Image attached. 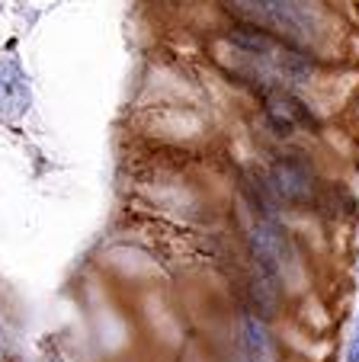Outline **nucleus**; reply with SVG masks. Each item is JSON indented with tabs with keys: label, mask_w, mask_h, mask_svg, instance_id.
Masks as SVG:
<instances>
[{
	"label": "nucleus",
	"mask_w": 359,
	"mask_h": 362,
	"mask_svg": "<svg viewBox=\"0 0 359 362\" xmlns=\"http://www.w3.org/2000/svg\"><path fill=\"white\" fill-rule=\"evenodd\" d=\"M251 250H253L260 276L276 282L285 263V234L273 221H257L251 231Z\"/></svg>",
	"instance_id": "obj_5"
},
{
	"label": "nucleus",
	"mask_w": 359,
	"mask_h": 362,
	"mask_svg": "<svg viewBox=\"0 0 359 362\" xmlns=\"http://www.w3.org/2000/svg\"><path fill=\"white\" fill-rule=\"evenodd\" d=\"M266 119L279 135H295V132H312L314 116L302 100L289 93V90H270L266 96Z\"/></svg>",
	"instance_id": "obj_4"
},
{
	"label": "nucleus",
	"mask_w": 359,
	"mask_h": 362,
	"mask_svg": "<svg viewBox=\"0 0 359 362\" xmlns=\"http://www.w3.org/2000/svg\"><path fill=\"white\" fill-rule=\"evenodd\" d=\"M231 48L241 64H251V77H260L263 83L283 90V83H305L312 77V62L308 55L295 52V48L283 45L276 35L263 33V29H237L228 35Z\"/></svg>",
	"instance_id": "obj_2"
},
{
	"label": "nucleus",
	"mask_w": 359,
	"mask_h": 362,
	"mask_svg": "<svg viewBox=\"0 0 359 362\" xmlns=\"http://www.w3.org/2000/svg\"><path fill=\"white\" fill-rule=\"evenodd\" d=\"M346 362H359V324H356V334H353L350 346H346Z\"/></svg>",
	"instance_id": "obj_7"
},
{
	"label": "nucleus",
	"mask_w": 359,
	"mask_h": 362,
	"mask_svg": "<svg viewBox=\"0 0 359 362\" xmlns=\"http://www.w3.org/2000/svg\"><path fill=\"white\" fill-rule=\"evenodd\" d=\"M270 189L276 199L289 205H305L314 199V170L305 158L298 154H285L270 167Z\"/></svg>",
	"instance_id": "obj_3"
},
{
	"label": "nucleus",
	"mask_w": 359,
	"mask_h": 362,
	"mask_svg": "<svg viewBox=\"0 0 359 362\" xmlns=\"http://www.w3.org/2000/svg\"><path fill=\"white\" fill-rule=\"evenodd\" d=\"M241 346H244L247 362H276V346H273L270 330L257 317H244L241 327Z\"/></svg>",
	"instance_id": "obj_6"
},
{
	"label": "nucleus",
	"mask_w": 359,
	"mask_h": 362,
	"mask_svg": "<svg viewBox=\"0 0 359 362\" xmlns=\"http://www.w3.org/2000/svg\"><path fill=\"white\" fill-rule=\"evenodd\" d=\"M237 16L270 35L302 48H318L327 39V16L314 0H228Z\"/></svg>",
	"instance_id": "obj_1"
}]
</instances>
